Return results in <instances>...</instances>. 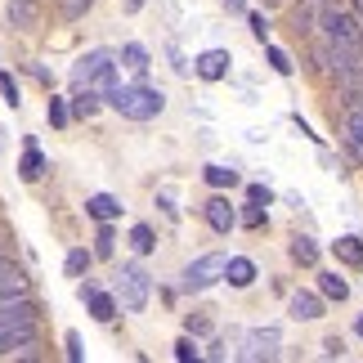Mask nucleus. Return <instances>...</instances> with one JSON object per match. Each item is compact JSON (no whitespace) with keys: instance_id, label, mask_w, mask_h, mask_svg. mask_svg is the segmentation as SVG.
Segmentation results:
<instances>
[{"instance_id":"nucleus-22","label":"nucleus","mask_w":363,"mask_h":363,"mask_svg":"<svg viewBox=\"0 0 363 363\" xmlns=\"http://www.w3.org/2000/svg\"><path fill=\"white\" fill-rule=\"evenodd\" d=\"M332 251H337V260L354 264V269L363 264V242H359V238H337V242H332Z\"/></svg>"},{"instance_id":"nucleus-31","label":"nucleus","mask_w":363,"mask_h":363,"mask_svg":"<svg viewBox=\"0 0 363 363\" xmlns=\"http://www.w3.org/2000/svg\"><path fill=\"white\" fill-rule=\"evenodd\" d=\"M0 94H5V104H9V108H18V104H23V99H18V81H13L9 72H0Z\"/></svg>"},{"instance_id":"nucleus-32","label":"nucleus","mask_w":363,"mask_h":363,"mask_svg":"<svg viewBox=\"0 0 363 363\" xmlns=\"http://www.w3.org/2000/svg\"><path fill=\"white\" fill-rule=\"evenodd\" d=\"M269 67H274L278 77H291V59H287V54L278 50V45H269Z\"/></svg>"},{"instance_id":"nucleus-43","label":"nucleus","mask_w":363,"mask_h":363,"mask_svg":"<svg viewBox=\"0 0 363 363\" xmlns=\"http://www.w3.org/2000/svg\"><path fill=\"white\" fill-rule=\"evenodd\" d=\"M0 256H5V238H0Z\"/></svg>"},{"instance_id":"nucleus-13","label":"nucleus","mask_w":363,"mask_h":363,"mask_svg":"<svg viewBox=\"0 0 363 363\" xmlns=\"http://www.w3.org/2000/svg\"><path fill=\"white\" fill-rule=\"evenodd\" d=\"M323 9H328V0H301V5L291 9L296 32H314V23H323Z\"/></svg>"},{"instance_id":"nucleus-20","label":"nucleus","mask_w":363,"mask_h":363,"mask_svg":"<svg viewBox=\"0 0 363 363\" xmlns=\"http://www.w3.org/2000/svg\"><path fill=\"white\" fill-rule=\"evenodd\" d=\"M121 63L130 67V72H135L139 81H144V72H148V50H144V45H135V40H130V45H121Z\"/></svg>"},{"instance_id":"nucleus-3","label":"nucleus","mask_w":363,"mask_h":363,"mask_svg":"<svg viewBox=\"0 0 363 363\" xmlns=\"http://www.w3.org/2000/svg\"><path fill=\"white\" fill-rule=\"evenodd\" d=\"M148 291H152V278H148V269L144 264H121L117 269V301H121V310H130V314H139L148 305Z\"/></svg>"},{"instance_id":"nucleus-8","label":"nucleus","mask_w":363,"mask_h":363,"mask_svg":"<svg viewBox=\"0 0 363 363\" xmlns=\"http://www.w3.org/2000/svg\"><path fill=\"white\" fill-rule=\"evenodd\" d=\"M242 359H251V363H260V359H278V328H256V332H251Z\"/></svg>"},{"instance_id":"nucleus-35","label":"nucleus","mask_w":363,"mask_h":363,"mask_svg":"<svg viewBox=\"0 0 363 363\" xmlns=\"http://www.w3.org/2000/svg\"><path fill=\"white\" fill-rule=\"evenodd\" d=\"M341 354H345V341L341 337H328L323 341V359H341Z\"/></svg>"},{"instance_id":"nucleus-7","label":"nucleus","mask_w":363,"mask_h":363,"mask_svg":"<svg viewBox=\"0 0 363 363\" xmlns=\"http://www.w3.org/2000/svg\"><path fill=\"white\" fill-rule=\"evenodd\" d=\"M341 144L354 152V162H363V104L345 108V117H341Z\"/></svg>"},{"instance_id":"nucleus-29","label":"nucleus","mask_w":363,"mask_h":363,"mask_svg":"<svg viewBox=\"0 0 363 363\" xmlns=\"http://www.w3.org/2000/svg\"><path fill=\"white\" fill-rule=\"evenodd\" d=\"M94 5V0H59V9H63V18L67 23H77V18H86V9Z\"/></svg>"},{"instance_id":"nucleus-17","label":"nucleus","mask_w":363,"mask_h":363,"mask_svg":"<svg viewBox=\"0 0 363 363\" xmlns=\"http://www.w3.org/2000/svg\"><path fill=\"white\" fill-rule=\"evenodd\" d=\"M225 278H229V287H251V283H256V264H251L247 256H233Z\"/></svg>"},{"instance_id":"nucleus-9","label":"nucleus","mask_w":363,"mask_h":363,"mask_svg":"<svg viewBox=\"0 0 363 363\" xmlns=\"http://www.w3.org/2000/svg\"><path fill=\"white\" fill-rule=\"evenodd\" d=\"M193 72H198L202 81H225L229 77V50H206V54H198Z\"/></svg>"},{"instance_id":"nucleus-30","label":"nucleus","mask_w":363,"mask_h":363,"mask_svg":"<svg viewBox=\"0 0 363 363\" xmlns=\"http://www.w3.org/2000/svg\"><path fill=\"white\" fill-rule=\"evenodd\" d=\"M238 225H242V229H264V206H260V202H251L247 211L238 216Z\"/></svg>"},{"instance_id":"nucleus-26","label":"nucleus","mask_w":363,"mask_h":363,"mask_svg":"<svg viewBox=\"0 0 363 363\" xmlns=\"http://www.w3.org/2000/svg\"><path fill=\"white\" fill-rule=\"evenodd\" d=\"M113 225H108V220H99V233H94V256H99V260H108V256H113Z\"/></svg>"},{"instance_id":"nucleus-37","label":"nucleus","mask_w":363,"mask_h":363,"mask_svg":"<svg viewBox=\"0 0 363 363\" xmlns=\"http://www.w3.org/2000/svg\"><path fill=\"white\" fill-rule=\"evenodd\" d=\"M247 198H251V202H269V189H264V184H251Z\"/></svg>"},{"instance_id":"nucleus-11","label":"nucleus","mask_w":363,"mask_h":363,"mask_svg":"<svg viewBox=\"0 0 363 363\" xmlns=\"http://www.w3.org/2000/svg\"><path fill=\"white\" fill-rule=\"evenodd\" d=\"M27 287H32V278H27L9 256H0V296H18V291H27Z\"/></svg>"},{"instance_id":"nucleus-2","label":"nucleus","mask_w":363,"mask_h":363,"mask_svg":"<svg viewBox=\"0 0 363 363\" xmlns=\"http://www.w3.org/2000/svg\"><path fill=\"white\" fill-rule=\"evenodd\" d=\"M117 86V59L108 50H90L72 63V90H99L108 94Z\"/></svg>"},{"instance_id":"nucleus-27","label":"nucleus","mask_w":363,"mask_h":363,"mask_svg":"<svg viewBox=\"0 0 363 363\" xmlns=\"http://www.w3.org/2000/svg\"><path fill=\"white\" fill-rule=\"evenodd\" d=\"M130 242H135L139 256H148V251L157 247V238H152V229H148V225H135V229H130Z\"/></svg>"},{"instance_id":"nucleus-18","label":"nucleus","mask_w":363,"mask_h":363,"mask_svg":"<svg viewBox=\"0 0 363 363\" xmlns=\"http://www.w3.org/2000/svg\"><path fill=\"white\" fill-rule=\"evenodd\" d=\"M99 104H104V94H99V90H72V117L86 121V117L99 113Z\"/></svg>"},{"instance_id":"nucleus-12","label":"nucleus","mask_w":363,"mask_h":363,"mask_svg":"<svg viewBox=\"0 0 363 363\" xmlns=\"http://www.w3.org/2000/svg\"><path fill=\"white\" fill-rule=\"evenodd\" d=\"M291 318H305V323L323 318V296H314V291H291Z\"/></svg>"},{"instance_id":"nucleus-40","label":"nucleus","mask_w":363,"mask_h":363,"mask_svg":"<svg viewBox=\"0 0 363 363\" xmlns=\"http://www.w3.org/2000/svg\"><path fill=\"white\" fill-rule=\"evenodd\" d=\"M9 148V139H5V125H0V152H5Z\"/></svg>"},{"instance_id":"nucleus-23","label":"nucleus","mask_w":363,"mask_h":363,"mask_svg":"<svg viewBox=\"0 0 363 363\" xmlns=\"http://www.w3.org/2000/svg\"><path fill=\"white\" fill-rule=\"evenodd\" d=\"M90 260H94V251H86V247H72V251H67V260H63L67 278H81V274L90 269Z\"/></svg>"},{"instance_id":"nucleus-28","label":"nucleus","mask_w":363,"mask_h":363,"mask_svg":"<svg viewBox=\"0 0 363 363\" xmlns=\"http://www.w3.org/2000/svg\"><path fill=\"white\" fill-rule=\"evenodd\" d=\"M45 113H50V125H54V130H63V125L72 121V108H67L63 99H50V108H45Z\"/></svg>"},{"instance_id":"nucleus-25","label":"nucleus","mask_w":363,"mask_h":363,"mask_svg":"<svg viewBox=\"0 0 363 363\" xmlns=\"http://www.w3.org/2000/svg\"><path fill=\"white\" fill-rule=\"evenodd\" d=\"M291 260H296V264H318L314 238H291Z\"/></svg>"},{"instance_id":"nucleus-10","label":"nucleus","mask_w":363,"mask_h":363,"mask_svg":"<svg viewBox=\"0 0 363 363\" xmlns=\"http://www.w3.org/2000/svg\"><path fill=\"white\" fill-rule=\"evenodd\" d=\"M202 216H206V225H211L216 233H229L233 225H238V211L229 206V198H211L202 206Z\"/></svg>"},{"instance_id":"nucleus-41","label":"nucleus","mask_w":363,"mask_h":363,"mask_svg":"<svg viewBox=\"0 0 363 363\" xmlns=\"http://www.w3.org/2000/svg\"><path fill=\"white\" fill-rule=\"evenodd\" d=\"M359 337H363V314H359Z\"/></svg>"},{"instance_id":"nucleus-5","label":"nucleus","mask_w":363,"mask_h":363,"mask_svg":"<svg viewBox=\"0 0 363 363\" xmlns=\"http://www.w3.org/2000/svg\"><path fill=\"white\" fill-rule=\"evenodd\" d=\"M40 318L36 301L27 296V291H18V296H0V332L5 328H32Z\"/></svg>"},{"instance_id":"nucleus-34","label":"nucleus","mask_w":363,"mask_h":363,"mask_svg":"<svg viewBox=\"0 0 363 363\" xmlns=\"http://www.w3.org/2000/svg\"><path fill=\"white\" fill-rule=\"evenodd\" d=\"M251 36H256V40H269V18H264V13H251Z\"/></svg>"},{"instance_id":"nucleus-33","label":"nucleus","mask_w":363,"mask_h":363,"mask_svg":"<svg viewBox=\"0 0 363 363\" xmlns=\"http://www.w3.org/2000/svg\"><path fill=\"white\" fill-rule=\"evenodd\" d=\"M198 354H202V350H198V345H193L189 337H179V341H175V359H179V363H193Z\"/></svg>"},{"instance_id":"nucleus-39","label":"nucleus","mask_w":363,"mask_h":363,"mask_svg":"<svg viewBox=\"0 0 363 363\" xmlns=\"http://www.w3.org/2000/svg\"><path fill=\"white\" fill-rule=\"evenodd\" d=\"M350 9H354V18L363 23V0H350Z\"/></svg>"},{"instance_id":"nucleus-21","label":"nucleus","mask_w":363,"mask_h":363,"mask_svg":"<svg viewBox=\"0 0 363 363\" xmlns=\"http://www.w3.org/2000/svg\"><path fill=\"white\" fill-rule=\"evenodd\" d=\"M318 291H323L328 301H345L350 296V283H345L341 274H318Z\"/></svg>"},{"instance_id":"nucleus-24","label":"nucleus","mask_w":363,"mask_h":363,"mask_svg":"<svg viewBox=\"0 0 363 363\" xmlns=\"http://www.w3.org/2000/svg\"><path fill=\"white\" fill-rule=\"evenodd\" d=\"M206 184H211V189H233V184H238V171H229V166H206Z\"/></svg>"},{"instance_id":"nucleus-36","label":"nucleus","mask_w":363,"mask_h":363,"mask_svg":"<svg viewBox=\"0 0 363 363\" xmlns=\"http://www.w3.org/2000/svg\"><path fill=\"white\" fill-rule=\"evenodd\" d=\"M67 359H72V363L86 359V350H81V337H77V332H67Z\"/></svg>"},{"instance_id":"nucleus-6","label":"nucleus","mask_w":363,"mask_h":363,"mask_svg":"<svg viewBox=\"0 0 363 363\" xmlns=\"http://www.w3.org/2000/svg\"><path fill=\"white\" fill-rule=\"evenodd\" d=\"M0 359H40V350H36V323L0 332Z\"/></svg>"},{"instance_id":"nucleus-42","label":"nucleus","mask_w":363,"mask_h":363,"mask_svg":"<svg viewBox=\"0 0 363 363\" xmlns=\"http://www.w3.org/2000/svg\"><path fill=\"white\" fill-rule=\"evenodd\" d=\"M229 5H233V9H238V5H242V0H229Z\"/></svg>"},{"instance_id":"nucleus-16","label":"nucleus","mask_w":363,"mask_h":363,"mask_svg":"<svg viewBox=\"0 0 363 363\" xmlns=\"http://www.w3.org/2000/svg\"><path fill=\"white\" fill-rule=\"evenodd\" d=\"M86 216H94V220H117L121 216V202L113 198V193H94V198L86 202Z\"/></svg>"},{"instance_id":"nucleus-19","label":"nucleus","mask_w":363,"mask_h":363,"mask_svg":"<svg viewBox=\"0 0 363 363\" xmlns=\"http://www.w3.org/2000/svg\"><path fill=\"white\" fill-rule=\"evenodd\" d=\"M9 23L13 27H36V0H9Z\"/></svg>"},{"instance_id":"nucleus-15","label":"nucleus","mask_w":363,"mask_h":363,"mask_svg":"<svg viewBox=\"0 0 363 363\" xmlns=\"http://www.w3.org/2000/svg\"><path fill=\"white\" fill-rule=\"evenodd\" d=\"M18 175L32 184V179L45 175V157H40V148H36V139H27V152H23V162H18Z\"/></svg>"},{"instance_id":"nucleus-1","label":"nucleus","mask_w":363,"mask_h":363,"mask_svg":"<svg viewBox=\"0 0 363 363\" xmlns=\"http://www.w3.org/2000/svg\"><path fill=\"white\" fill-rule=\"evenodd\" d=\"M104 104L113 108V113H121V117H130V121H152V117H162V108H166V94L162 90H152V86H117L104 94Z\"/></svg>"},{"instance_id":"nucleus-14","label":"nucleus","mask_w":363,"mask_h":363,"mask_svg":"<svg viewBox=\"0 0 363 363\" xmlns=\"http://www.w3.org/2000/svg\"><path fill=\"white\" fill-rule=\"evenodd\" d=\"M86 305H90V314H94V323H113V318H117V296H108V291H99V287H94L90 291V296H86Z\"/></svg>"},{"instance_id":"nucleus-38","label":"nucleus","mask_w":363,"mask_h":363,"mask_svg":"<svg viewBox=\"0 0 363 363\" xmlns=\"http://www.w3.org/2000/svg\"><path fill=\"white\" fill-rule=\"evenodd\" d=\"M121 5H125V13H139V9L148 5V0H121Z\"/></svg>"},{"instance_id":"nucleus-4","label":"nucleus","mask_w":363,"mask_h":363,"mask_svg":"<svg viewBox=\"0 0 363 363\" xmlns=\"http://www.w3.org/2000/svg\"><path fill=\"white\" fill-rule=\"evenodd\" d=\"M229 269V256H220V251H211V256H198L193 264H184V274H179V287L184 291H206L211 283H220Z\"/></svg>"}]
</instances>
